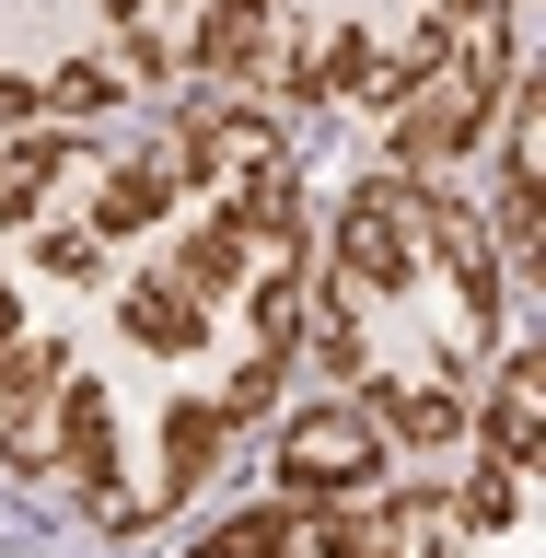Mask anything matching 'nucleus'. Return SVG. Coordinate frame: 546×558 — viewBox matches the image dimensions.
Returning <instances> with one entry per match:
<instances>
[{
  "mask_svg": "<svg viewBox=\"0 0 546 558\" xmlns=\"http://www.w3.org/2000/svg\"><path fill=\"white\" fill-rule=\"evenodd\" d=\"M303 140L221 94L0 129V465L151 535L303 373Z\"/></svg>",
  "mask_w": 546,
  "mask_h": 558,
  "instance_id": "f257e3e1",
  "label": "nucleus"
},
{
  "mask_svg": "<svg viewBox=\"0 0 546 558\" xmlns=\"http://www.w3.org/2000/svg\"><path fill=\"white\" fill-rule=\"evenodd\" d=\"M139 105L221 94L279 129H373L384 174H465L523 82V0H105Z\"/></svg>",
  "mask_w": 546,
  "mask_h": 558,
  "instance_id": "f03ea898",
  "label": "nucleus"
},
{
  "mask_svg": "<svg viewBox=\"0 0 546 558\" xmlns=\"http://www.w3.org/2000/svg\"><path fill=\"white\" fill-rule=\"evenodd\" d=\"M535 349V291L500 268L488 209L442 174L361 163L303 268V361L396 465L442 477L477 453L488 384Z\"/></svg>",
  "mask_w": 546,
  "mask_h": 558,
  "instance_id": "7ed1b4c3",
  "label": "nucleus"
},
{
  "mask_svg": "<svg viewBox=\"0 0 546 558\" xmlns=\"http://www.w3.org/2000/svg\"><path fill=\"white\" fill-rule=\"evenodd\" d=\"M186 558H546V442L477 430L465 465L396 488H268L233 523H209Z\"/></svg>",
  "mask_w": 546,
  "mask_h": 558,
  "instance_id": "20e7f679",
  "label": "nucleus"
},
{
  "mask_svg": "<svg viewBox=\"0 0 546 558\" xmlns=\"http://www.w3.org/2000/svg\"><path fill=\"white\" fill-rule=\"evenodd\" d=\"M129 105L139 82L105 0H0V129H94Z\"/></svg>",
  "mask_w": 546,
  "mask_h": 558,
  "instance_id": "39448f33",
  "label": "nucleus"
},
{
  "mask_svg": "<svg viewBox=\"0 0 546 558\" xmlns=\"http://www.w3.org/2000/svg\"><path fill=\"white\" fill-rule=\"evenodd\" d=\"M523 12H535V0H523Z\"/></svg>",
  "mask_w": 546,
  "mask_h": 558,
  "instance_id": "423d86ee",
  "label": "nucleus"
}]
</instances>
